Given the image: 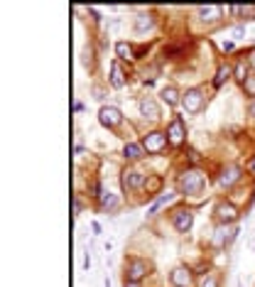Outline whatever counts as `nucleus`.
I'll use <instances>...</instances> for the list:
<instances>
[{
	"instance_id": "obj_1",
	"label": "nucleus",
	"mask_w": 255,
	"mask_h": 287,
	"mask_svg": "<svg viewBox=\"0 0 255 287\" xmlns=\"http://www.w3.org/2000/svg\"><path fill=\"white\" fill-rule=\"evenodd\" d=\"M177 187H179V194H184V196H199L204 191V187H206V177L199 169H184L179 175Z\"/></svg>"
},
{
	"instance_id": "obj_2",
	"label": "nucleus",
	"mask_w": 255,
	"mask_h": 287,
	"mask_svg": "<svg viewBox=\"0 0 255 287\" xmlns=\"http://www.w3.org/2000/svg\"><path fill=\"white\" fill-rule=\"evenodd\" d=\"M147 273H150V263H147V260L138 258V255L128 258V263H125V282H140Z\"/></svg>"
},
{
	"instance_id": "obj_3",
	"label": "nucleus",
	"mask_w": 255,
	"mask_h": 287,
	"mask_svg": "<svg viewBox=\"0 0 255 287\" xmlns=\"http://www.w3.org/2000/svg\"><path fill=\"white\" fill-rule=\"evenodd\" d=\"M145 182H147V177H145V172H140L138 167H125V169H123L120 184H123V189H125V191L142 189V187H145Z\"/></svg>"
},
{
	"instance_id": "obj_4",
	"label": "nucleus",
	"mask_w": 255,
	"mask_h": 287,
	"mask_svg": "<svg viewBox=\"0 0 255 287\" xmlns=\"http://www.w3.org/2000/svg\"><path fill=\"white\" fill-rule=\"evenodd\" d=\"M204 103H206V96L197 86L194 89H186L184 94H182V108L186 113H199V110L204 108Z\"/></svg>"
},
{
	"instance_id": "obj_5",
	"label": "nucleus",
	"mask_w": 255,
	"mask_h": 287,
	"mask_svg": "<svg viewBox=\"0 0 255 287\" xmlns=\"http://www.w3.org/2000/svg\"><path fill=\"white\" fill-rule=\"evenodd\" d=\"M167 145H170V140H167V133H162V130H150L147 135L142 137V148L150 152V155L162 152Z\"/></svg>"
},
{
	"instance_id": "obj_6",
	"label": "nucleus",
	"mask_w": 255,
	"mask_h": 287,
	"mask_svg": "<svg viewBox=\"0 0 255 287\" xmlns=\"http://www.w3.org/2000/svg\"><path fill=\"white\" fill-rule=\"evenodd\" d=\"M167 140H170V145H184V137H186V125H184V118L182 116H174L167 125Z\"/></svg>"
},
{
	"instance_id": "obj_7",
	"label": "nucleus",
	"mask_w": 255,
	"mask_h": 287,
	"mask_svg": "<svg viewBox=\"0 0 255 287\" xmlns=\"http://www.w3.org/2000/svg\"><path fill=\"white\" fill-rule=\"evenodd\" d=\"M213 214H216V221L218 223H224V226H233L236 221H238V209L231 204V202H216V209H213Z\"/></svg>"
},
{
	"instance_id": "obj_8",
	"label": "nucleus",
	"mask_w": 255,
	"mask_h": 287,
	"mask_svg": "<svg viewBox=\"0 0 255 287\" xmlns=\"http://www.w3.org/2000/svg\"><path fill=\"white\" fill-rule=\"evenodd\" d=\"M172 226L177 228L179 233H189L192 231V226H194V211L192 209H174V214H172Z\"/></svg>"
},
{
	"instance_id": "obj_9",
	"label": "nucleus",
	"mask_w": 255,
	"mask_h": 287,
	"mask_svg": "<svg viewBox=\"0 0 255 287\" xmlns=\"http://www.w3.org/2000/svg\"><path fill=\"white\" fill-rule=\"evenodd\" d=\"M236 233H238V226L233 223V226H218L216 231H213V246L216 248H226L228 243H233V238H236Z\"/></svg>"
},
{
	"instance_id": "obj_10",
	"label": "nucleus",
	"mask_w": 255,
	"mask_h": 287,
	"mask_svg": "<svg viewBox=\"0 0 255 287\" xmlns=\"http://www.w3.org/2000/svg\"><path fill=\"white\" fill-rule=\"evenodd\" d=\"M99 121L106 128H118V125L123 123V113H120V108H115V106H103L99 110Z\"/></svg>"
},
{
	"instance_id": "obj_11",
	"label": "nucleus",
	"mask_w": 255,
	"mask_h": 287,
	"mask_svg": "<svg viewBox=\"0 0 255 287\" xmlns=\"http://www.w3.org/2000/svg\"><path fill=\"white\" fill-rule=\"evenodd\" d=\"M238 179H241V167H238V164H228V167L221 169V175H218V184H221L224 189H231Z\"/></svg>"
},
{
	"instance_id": "obj_12",
	"label": "nucleus",
	"mask_w": 255,
	"mask_h": 287,
	"mask_svg": "<svg viewBox=\"0 0 255 287\" xmlns=\"http://www.w3.org/2000/svg\"><path fill=\"white\" fill-rule=\"evenodd\" d=\"M140 116L145 121H157V118H160V106H157V101L152 96L140 98Z\"/></svg>"
},
{
	"instance_id": "obj_13",
	"label": "nucleus",
	"mask_w": 255,
	"mask_h": 287,
	"mask_svg": "<svg viewBox=\"0 0 255 287\" xmlns=\"http://www.w3.org/2000/svg\"><path fill=\"white\" fill-rule=\"evenodd\" d=\"M170 282H172V287H192V270L184 268V265L174 268L170 273Z\"/></svg>"
},
{
	"instance_id": "obj_14",
	"label": "nucleus",
	"mask_w": 255,
	"mask_h": 287,
	"mask_svg": "<svg viewBox=\"0 0 255 287\" xmlns=\"http://www.w3.org/2000/svg\"><path fill=\"white\" fill-rule=\"evenodd\" d=\"M221 13H224V8L221 5H204V8H199L197 15L201 22H206V25H211V22H216L218 17H221Z\"/></svg>"
},
{
	"instance_id": "obj_15",
	"label": "nucleus",
	"mask_w": 255,
	"mask_h": 287,
	"mask_svg": "<svg viewBox=\"0 0 255 287\" xmlns=\"http://www.w3.org/2000/svg\"><path fill=\"white\" fill-rule=\"evenodd\" d=\"M155 27V17L150 13H142L135 17V25H133V30H135V35H145V32H150V30Z\"/></svg>"
},
{
	"instance_id": "obj_16",
	"label": "nucleus",
	"mask_w": 255,
	"mask_h": 287,
	"mask_svg": "<svg viewBox=\"0 0 255 287\" xmlns=\"http://www.w3.org/2000/svg\"><path fill=\"white\" fill-rule=\"evenodd\" d=\"M162 101H165V103H167V106H170V108H174V106H179V103H182V94H179V89H177V86H165V89H162Z\"/></svg>"
},
{
	"instance_id": "obj_17",
	"label": "nucleus",
	"mask_w": 255,
	"mask_h": 287,
	"mask_svg": "<svg viewBox=\"0 0 255 287\" xmlns=\"http://www.w3.org/2000/svg\"><path fill=\"white\" fill-rule=\"evenodd\" d=\"M99 204H101V209H103V211L113 214L115 209L120 206V199H118L115 194H111V191H103V194L99 196Z\"/></svg>"
},
{
	"instance_id": "obj_18",
	"label": "nucleus",
	"mask_w": 255,
	"mask_h": 287,
	"mask_svg": "<svg viewBox=\"0 0 255 287\" xmlns=\"http://www.w3.org/2000/svg\"><path fill=\"white\" fill-rule=\"evenodd\" d=\"M123 155H125V160H142L145 157V148H142V142H125V148H123Z\"/></svg>"
},
{
	"instance_id": "obj_19",
	"label": "nucleus",
	"mask_w": 255,
	"mask_h": 287,
	"mask_svg": "<svg viewBox=\"0 0 255 287\" xmlns=\"http://www.w3.org/2000/svg\"><path fill=\"white\" fill-rule=\"evenodd\" d=\"M111 86L113 89H123L125 86V74H123V69L118 67V62L111 64Z\"/></svg>"
},
{
	"instance_id": "obj_20",
	"label": "nucleus",
	"mask_w": 255,
	"mask_h": 287,
	"mask_svg": "<svg viewBox=\"0 0 255 287\" xmlns=\"http://www.w3.org/2000/svg\"><path fill=\"white\" fill-rule=\"evenodd\" d=\"M231 74H233V69L228 67V64L218 67V71H216V79H213V86H216V89H221V86L228 81V76H231Z\"/></svg>"
},
{
	"instance_id": "obj_21",
	"label": "nucleus",
	"mask_w": 255,
	"mask_h": 287,
	"mask_svg": "<svg viewBox=\"0 0 255 287\" xmlns=\"http://www.w3.org/2000/svg\"><path fill=\"white\" fill-rule=\"evenodd\" d=\"M162 189V177H147V182H145V191H147V196H155L157 191Z\"/></svg>"
},
{
	"instance_id": "obj_22",
	"label": "nucleus",
	"mask_w": 255,
	"mask_h": 287,
	"mask_svg": "<svg viewBox=\"0 0 255 287\" xmlns=\"http://www.w3.org/2000/svg\"><path fill=\"white\" fill-rule=\"evenodd\" d=\"M115 52H118V56H120V59H133V47H130V44H128V42H118V44H115Z\"/></svg>"
},
{
	"instance_id": "obj_23",
	"label": "nucleus",
	"mask_w": 255,
	"mask_h": 287,
	"mask_svg": "<svg viewBox=\"0 0 255 287\" xmlns=\"http://www.w3.org/2000/svg\"><path fill=\"white\" fill-rule=\"evenodd\" d=\"M233 76H236V79H238L241 83H245L248 79H250V76H248V67H245L243 62H238V64H236V69H233Z\"/></svg>"
},
{
	"instance_id": "obj_24",
	"label": "nucleus",
	"mask_w": 255,
	"mask_h": 287,
	"mask_svg": "<svg viewBox=\"0 0 255 287\" xmlns=\"http://www.w3.org/2000/svg\"><path fill=\"white\" fill-rule=\"evenodd\" d=\"M167 202H172V194H167V196H160V199H157L155 204L150 206V214H157V209H160L162 204H167Z\"/></svg>"
},
{
	"instance_id": "obj_25",
	"label": "nucleus",
	"mask_w": 255,
	"mask_h": 287,
	"mask_svg": "<svg viewBox=\"0 0 255 287\" xmlns=\"http://www.w3.org/2000/svg\"><path fill=\"white\" fill-rule=\"evenodd\" d=\"M199 287H218V280H216V275H206L201 282H199Z\"/></svg>"
},
{
	"instance_id": "obj_26",
	"label": "nucleus",
	"mask_w": 255,
	"mask_h": 287,
	"mask_svg": "<svg viewBox=\"0 0 255 287\" xmlns=\"http://www.w3.org/2000/svg\"><path fill=\"white\" fill-rule=\"evenodd\" d=\"M243 86H245V91H248V94H250V96L255 98V76H250V79L243 83Z\"/></svg>"
},
{
	"instance_id": "obj_27",
	"label": "nucleus",
	"mask_w": 255,
	"mask_h": 287,
	"mask_svg": "<svg viewBox=\"0 0 255 287\" xmlns=\"http://www.w3.org/2000/svg\"><path fill=\"white\" fill-rule=\"evenodd\" d=\"M231 35H233V40H241L243 35H245V27H243V25H238V27H233V32H231Z\"/></svg>"
},
{
	"instance_id": "obj_28",
	"label": "nucleus",
	"mask_w": 255,
	"mask_h": 287,
	"mask_svg": "<svg viewBox=\"0 0 255 287\" xmlns=\"http://www.w3.org/2000/svg\"><path fill=\"white\" fill-rule=\"evenodd\" d=\"M74 214H81V202L79 199H74Z\"/></svg>"
},
{
	"instance_id": "obj_29",
	"label": "nucleus",
	"mask_w": 255,
	"mask_h": 287,
	"mask_svg": "<svg viewBox=\"0 0 255 287\" xmlns=\"http://www.w3.org/2000/svg\"><path fill=\"white\" fill-rule=\"evenodd\" d=\"M74 110H76V113H81V110H84V103H79V101H76V103H74Z\"/></svg>"
},
{
	"instance_id": "obj_30",
	"label": "nucleus",
	"mask_w": 255,
	"mask_h": 287,
	"mask_svg": "<svg viewBox=\"0 0 255 287\" xmlns=\"http://www.w3.org/2000/svg\"><path fill=\"white\" fill-rule=\"evenodd\" d=\"M250 116H253V118H255V98H253V101H250Z\"/></svg>"
},
{
	"instance_id": "obj_31",
	"label": "nucleus",
	"mask_w": 255,
	"mask_h": 287,
	"mask_svg": "<svg viewBox=\"0 0 255 287\" xmlns=\"http://www.w3.org/2000/svg\"><path fill=\"white\" fill-rule=\"evenodd\" d=\"M250 67L255 69V52H253V56H250Z\"/></svg>"
},
{
	"instance_id": "obj_32",
	"label": "nucleus",
	"mask_w": 255,
	"mask_h": 287,
	"mask_svg": "<svg viewBox=\"0 0 255 287\" xmlns=\"http://www.w3.org/2000/svg\"><path fill=\"white\" fill-rule=\"evenodd\" d=\"M125 287H138V282H125Z\"/></svg>"
},
{
	"instance_id": "obj_33",
	"label": "nucleus",
	"mask_w": 255,
	"mask_h": 287,
	"mask_svg": "<svg viewBox=\"0 0 255 287\" xmlns=\"http://www.w3.org/2000/svg\"><path fill=\"white\" fill-rule=\"evenodd\" d=\"M106 287H111V282H108V280H106Z\"/></svg>"
}]
</instances>
